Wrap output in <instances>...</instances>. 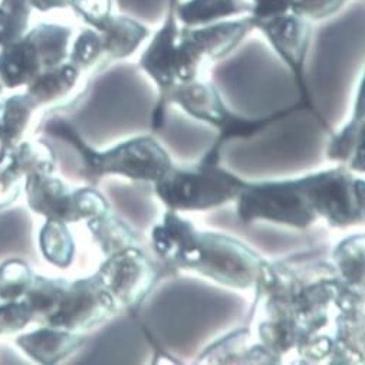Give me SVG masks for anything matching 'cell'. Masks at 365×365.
Returning a JSON list of instances; mask_svg holds the SVG:
<instances>
[{
	"label": "cell",
	"instance_id": "obj_6",
	"mask_svg": "<svg viewBox=\"0 0 365 365\" xmlns=\"http://www.w3.org/2000/svg\"><path fill=\"white\" fill-rule=\"evenodd\" d=\"M237 216L243 223L267 220L297 229H307L315 215L299 180L246 182L236 197Z\"/></svg>",
	"mask_w": 365,
	"mask_h": 365
},
{
	"label": "cell",
	"instance_id": "obj_24",
	"mask_svg": "<svg viewBox=\"0 0 365 365\" xmlns=\"http://www.w3.org/2000/svg\"><path fill=\"white\" fill-rule=\"evenodd\" d=\"M39 246L43 257L58 267L65 269L73 260L75 243L63 222L46 220L39 233Z\"/></svg>",
	"mask_w": 365,
	"mask_h": 365
},
{
	"label": "cell",
	"instance_id": "obj_33",
	"mask_svg": "<svg viewBox=\"0 0 365 365\" xmlns=\"http://www.w3.org/2000/svg\"><path fill=\"white\" fill-rule=\"evenodd\" d=\"M32 321V312L25 299L8 301L0 305V335L19 332Z\"/></svg>",
	"mask_w": 365,
	"mask_h": 365
},
{
	"label": "cell",
	"instance_id": "obj_35",
	"mask_svg": "<svg viewBox=\"0 0 365 365\" xmlns=\"http://www.w3.org/2000/svg\"><path fill=\"white\" fill-rule=\"evenodd\" d=\"M73 0H29V4L34 11L41 14H49L53 11L71 9Z\"/></svg>",
	"mask_w": 365,
	"mask_h": 365
},
{
	"label": "cell",
	"instance_id": "obj_23",
	"mask_svg": "<svg viewBox=\"0 0 365 365\" xmlns=\"http://www.w3.org/2000/svg\"><path fill=\"white\" fill-rule=\"evenodd\" d=\"M88 229L93 233L106 256L138 245L135 233L123 220L117 219L111 210L88 220Z\"/></svg>",
	"mask_w": 365,
	"mask_h": 365
},
{
	"label": "cell",
	"instance_id": "obj_20",
	"mask_svg": "<svg viewBox=\"0 0 365 365\" xmlns=\"http://www.w3.org/2000/svg\"><path fill=\"white\" fill-rule=\"evenodd\" d=\"M195 230L190 222L181 219L175 210L168 209L163 222L151 232L153 247L168 264L175 266Z\"/></svg>",
	"mask_w": 365,
	"mask_h": 365
},
{
	"label": "cell",
	"instance_id": "obj_28",
	"mask_svg": "<svg viewBox=\"0 0 365 365\" xmlns=\"http://www.w3.org/2000/svg\"><path fill=\"white\" fill-rule=\"evenodd\" d=\"M14 160L24 177L32 174H52L56 158L51 145L45 141L19 143L12 151Z\"/></svg>",
	"mask_w": 365,
	"mask_h": 365
},
{
	"label": "cell",
	"instance_id": "obj_36",
	"mask_svg": "<svg viewBox=\"0 0 365 365\" xmlns=\"http://www.w3.org/2000/svg\"><path fill=\"white\" fill-rule=\"evenodd\" d=\"M2 89H4V85L0 83V94H2ZM0 108H2V104H0Z\"/></svg>",
	"mask_w": 365,
	"mask_h": 365
},
{
	"label": "cell",
	"instance_id": "obj_1",
	"mask_svg": "<svg viewBox=\"0 0 365 365\" xmlns=\"http://www.w3.org/2000/svg\"><path fill=\"white\" fill-rule=\"evenodd\" d=\"M253 318L260 345L278 362L297 348L302 358L351 364L364 358V295L325 262L264 263Z\"/></svg>",
	"mask_w": 365,
	"mask_h": 365
},
{
	"label": "cell",
	"instance_id": "obj_19",
	"mask_svg": "<svg viewBox=\"0 0 365 365\" xmlns=\"http://www.w3.org/2000/svg\"><path fill=\"white\" fill-rule=\"evenodd\" d=\"M364 83L355 106V113L351 123L336 135L332 137L328 147V158L341 163H349V168L364 171Z\"/></svg>",
	"mask_w": 365,
	"mask_h": 365
},
{
	"label": "cell",
	"instance_id": "obj_3",
	"mask_svg": "<svg viewBox=\"0 0 365 365\" xmlns=\"http://www.w3.org/2000/svg\"><path fill=\"white\" fill-rule=\"evenodd\" d=\"M264 263L255 250L236 239L195 230L175 267L196 270L229 288L247 289L257 282Z\"/></svg>",
	"mask_w": 365,
	"mask_h": 365
},
{
	"label": "cell",
	"instance_id": "obj_22",
	"mask_svg": "<svg viewBox=\"0 0 365 365\" xmlns=\"http://www.w3.org/2000/svg\"><path fill=\"white\" fill-rule=\"evenodd\" d=\"M68 282L69 281L66 279H49L39 275L34 277L24 299L29 305L35 322L48 325L59 308Z\"/></svg>",
	"mask_w": 365,
	"mask_h": 365
},
{
	"label": "cell",
	"instance_id": "obj_15",
	"mask_svg": "<svg viewBox=\"0 0 365 365\" xmlns=\"http://www.w3.org/2000/svg\"><path fill=\"white\" fill-rule=\"evenodd\" d=\"M43 71V58L28 34L18 42L0 48V83L4 86H28Z\"/></svg>",
	"mask_w": 365,
	"mask_h": 365
},
{
	"label": "cell",
	"instance_id": "obj_17",
	"mask_svg": "<svg viewBox=\"0 0 365 365\" xmlns=\"http://www.w3.org/2000/svg\"><path fill=\"white\" fill-rule=\"evenodd\" d=\"M180 26L197 28L250 15L249 0H175Z\"/></svg>",
	"mask_w": 365,
	"mask_h": 365
},
{
	"label": "cell",
	"instance_id": "obj_27",
	"mask_svg": "<svg viewBox=\"0 0 365 365\" xmlns=\"http://www.w3.org/2000/svg\"><path fill=\"white\" fill-rule=\"evenodd\" d=\"M32 11L29 0H0V48L25 36Z\"/></svg>",
	"mask_w": 365,
	"mask_h": 365
},
{
	"label": "cell",
	"instance_id": "obj_11",
	"mask_svg": "<svg viewBox=\"0 0 365 365\" xmlns=\"http://www.w3.org/2000/svg\"><path fill=\"white\" fill-rule=\"evenodd\" d=\"M97 273L115 302L128 308L140 305L158 281L153 260L137 246L107 256Z\"/></svg>",
	"mask_w": 365,
	"mask_h": 365
},
{
	"label": "cell",
	"instance_id": "obj_34",
	"mask_svg": "<svg viewBox=\"0 0 365 365\" xmlns=\"http://www.w3.org/2000/svg\"><path fill=\"white\" fill-rule=\"evenodd\" d=\"M252 22L269 19L291 12L295 0H249Z\"/></svg>",
	"mask_w": 365,
	"mask_h": 365
},
{
	"label": "cell",
	"instance_id": "obj_12",
	"mask_svg": "<svg viewBox=\"0 0 365 365\" xmlns=\"http://www.w3.org/2000/svg\"><path fill=\"white\" fill-rule=\"evenodd\" d=\"M255 31L260 32L267 43L292 71L301 91L302 103L309 106L304 81L305 61L312 39V24L288 12L279 16L253 22Z\"/></svg>",
	"mask_w": 365,
	"mask_h": 365
},
{
	"label": "cell",
	"instance_id": "obj_7",
	"mask_svg": "<svg viewBox=\"0 0 365 365\" xmlns=\"http://www.w3.org/2000/svg\"><path fill=\"white\" fill-rule=\"evenodd\" d=\"M317 216L334 227L364 220V180L344 165L298 178Z\"/></svg>",
	"mask_w": 365,
	"mask_h": 365
},
{
	"label": "cell",
	"instance_id": "obj_9",
	"mask_svg": "<svg viewBox=\"0 0 365 365\" xmlns=\"http://www.w3.org/2000/svg\"><path fill=\"white\" fill-rule=\"evenodd\" d=\"M115 311V299L96 273L89 278L68 282L59 308L46 327L83 334L108 321Z\"/></svg>",
	"mask_w": 365,
	"mask_h": 365
},
{
	"label": "cell",
	"instance_id": "obj_14",
	"mask_svg": "<svg viewBox=\"0 0 365 365\" xmlns=\"http://www.w3.org/2000/svg\"><path fill=\"white\" fill-rule=\"evenodd\" d=\"M85 335L62 328L46 327L16 338L18 346L39 364L52 365L72 355L85 342Z\"/></svg>",
	"mask_w": 365,
	"mask_h": 365
},
{
	"label": "cell",
	"instance_id": "obj_30",
	"mask_svg": "<svg viewBox=\"0 0 365 365\" xmlns=\"http://www.w3.org/2000/svg\"><path fill=\"white\" fill-rule=\"evenodd\" d=\"M71 9L88 28L93 29L101 28L117 14L115 0H73Z\"/></svg>",
	"mask_w": 365,
	"mask_h": 365
},
{
	"label": "cell",
	"instance_id": "obj_31",
	"mask_svg": "<svg viewBox=\"0 0 365 365\" xmlns=\"http://www.w3.org/2000/svg\"><path fill=\"white\" fill-rule=\"evenodd\" d=\"M349 2L351 0H295L291 12L315 24L336 16Z\"/></svg>",
	"mask_w": 365,
	"mask_h": 365
},
{
	"label": "cell",
	"instance_id": "obj_2",
	"mask_svg": "<svg viewBox=\"0 0 365 365\" xmlns=\"http://www.w3.org/2000/svg\"><path fill=\"white\" fill-rule=\"evenodd\" d=\"M43 131L62 138L78 151L82 161L81 174L91 186H97L106 174L155 182L173 167L171 158L153 137H137L111 150L98 151L89 147L78 131L61 117L48 120Z\"/></svg>",
	"mask_w": 365,
	"mask_h": 365
},
{
	"label": "cell",
	"instance_id": "obj_4",
	"mask_svg": "<svg viewBox=\"0 0 365 365\" xmlns=\"http://www.w3.org/2000/svg\"><path fill=\"white\" fill-rule=\"evenodd\" d=\"M155 185V193L170 210H209L236 200L245 181L219 164L199 163L171 167Z\"/></svg>",
	"mask_w": 365,
	"mask_h": 365
},
{
	"label": "cell",
	"instance_id": "obj_5",
	"mask_svg": "<svg viewBox=\"0 0 365 365\" xmlns=\"http://www.w3.org/2000/svg\"><path fill=\"white\" fill-rule=\"evenodd\" d=\"M175 103L182 110L192 117L206 121L216 128H219L220 134L215 143V145L205 154L200 163L205 164H219L220 161V150L222 145L236 137L247 138L253 134L262 131L273 121H277L292 111H295L298 107H294L291 110L278 113L267 118H259V120H247L242 118L233 113H230L225 103L222 101V97L216 86L210 82L203 81H192L186 83H177L167 97V104Z\"/></svg>",
	"mask_w": 365,
	"mask_h": 365
},
{
	"label": "cell",
	"instance_id": "obj_26",
	"mask_svg": "<svg viewBox=\"0 0 365 365\" xmlns=\"http://www.w3.org/2000/svg\"><path fill=\"white\" fill-rule=\"evenodd\" d=\"M335 267L341 278L354 289H364V235L342 240L334 250Z\"/></svg>",
	"mask_w": 365,
	"mask_h": 365
},
{
	"label": "cell",
	"instance_id": "obj_8",
	"mask_svg": "<svg viewBox=\"0 0 365 365\" xmlns=\"http://www.w3.org/2000/svg\"><path fill=\"white\" fill-rule=\"evenodd\" d=\"M255 31L249 16L227 19L197 28H180L178 69L182 78L196 79L209 62L225 59L250 32Z\"/></svg>",
	"mask_w": 365,
	"mask_h": 365
},
{
	"label": "cell",
	"instance_id": "obj_32",
	"mask_svg": "<svg viewBox=\"0 0 365 365\" xmlns=\"http://www.w3.org/2000/svg\"><path fill=\"white\" fill-rule=\"evenodd\" d=\"M24 178L12 153L6 155L4 161H0V210L16 202L21 195Z\"/></svg>",
	"mask_w": 365,
	"mask_h": 365
},
{
	"label": "cell",
	"instance_id": "obj_13",
	"mask_svg": "<svg viewBox=\"0 0 365 365\" xmlns=\"http://www.w3.org/2000/svg\"><path fill=\"white\" fill-rule=\"evenodd\" d=\"M25 192L31 210L46 220L63 223L81 222L76 190L51 174H32L25 177Z\"/></svg>",
	"mask_w": 365,
	"mask_h": 365
},
{
	"label": "cell",
	"instance_id": "obj_10",
	"mask_svg": "<svg viewBox=\"0 0 365 365\" xmlns=\"http://www.w3.org/2000/svg\"><path fill=\"white\" fill-rule=\"evenodd\" d=\"M175 0H168L164 19L158 29L153 34L147 48L143 51L138 66L157 83L160 97L157 107L153 111L151 127L160 131L165 123V110L168 107L167 97L177 85L175 59L180 39V24L174 11Z\"/></svg>",
	"mask_w": 365,
	"mask_h": 365
},
{
	"label": "cell",
	"instance_id": "obj_29",
	"mask_svg": "<svg viewBox=\"0 0 365 365\" xmlns=\"http://www.w3.org/2000/svg\"><path fill=\"white\" fill-rule=\"evenodd\" d=\"M35 273L22 259H9L0 264V301H19L28 292Z\"/></svg>",
	"mask_w": 365,
	"mask_h": 365
},
{
	"label": "cell",
	"instance_id": "obj_16",
	"mask_svg": "<svg viewBox=\"0 0 365 365\" xmlns=\"http://www.w3.org/2000/svg\"><path fill=\"white\" fill-rule=\"evenodd\" d=\"M96 31L101 35L104 56L108 65L130 58L150 36V29L145 24L120 12Z\"/></svg>",
	"mask_w": 365,
	"mask_h": 365
},
{
	"label": "cell",
	"instance_id": "obj_18",
	"mask_svg": "<svg viewBox=\"0 0 365 365\" xmlns=\"http://www.w3.org/2000/svg\"><path fill=\"white\" fill-rule=\"evenodd\" d=\"M81 71L65 61L53 68L41 72L29 85L26 94L32 98L36 108L52 106L66 98L76 86Z\"/></svg>",
	"mask_w": 365,
	"mask_h": 365
},
{
	"label": "cell",
	"instance_id": "obj_21",
	"mask_svg": "<svg viewBox=\"0 0 365 365\" xmlns=\"http://www.w3.org/2000/svg\"><path fill=\"white\" fill-rule=\"evenodd\" d=\"M36 110L32 98L25 94H18L8 98L0 108V134L6 151L12 153L21 143L34 111Z\"/></svg>",
	"mask_w": 365,
	"mask_h": 365
},
{
	"label": "cell",
	"instance_id": "obj_25",
	"mask_svg": "<svg viewBox=\"0 0 365 365\" xmlns=\"http://www.w3.org/2000/svg\"><path fill=\"white\" fill-rule=\"evenodd\" d=\"M68 62L81 72H97L106 69L108 63L104 56L100 32L88 26L82 29L69 49Z\"/></svg>",
	"mask_w": 365,
	"mask_h": 365
}]
</instances>
